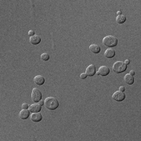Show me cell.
Masks as SVG:
<instances>
[{
	"label": "cell",
	"instance_id": "obj_10",
	"mask_svg": "<svg viewBox=\"0 0 141 141\" xmlns=\"http://www.w3.org/2000/svg\"><path fill=\"white\" fill-rule=\"evenodd\" d=\"M42 118H43V116L39 112L32 113V115H31V119L34 122H39L42 120Z\"/></svg>",
	"mask_w": 141,
	"mask_h": 141
},
{
	"label": "cell",
	"instance_id": "obj_21",
	"mask_svg": "<svg viewBox=\"0 0 141 141\" xmlns=\"http://www.w3.org/2000/svg\"><path fill=\"white\" fill-rule=\"evenodd\" d=\"M125 90V88L124 86H120V88H119V91H121V92H124Z\"/></svg>",
	"mask_w": 141,
	"mask_h": 141
},
{
	"label": "cell",
	"instance_id": "obj_16",
	"mask_svg": "<svg viewBox=\"0 0 141 141\" xmlns=\"http://www.w3.org/2000/svg\"><path fill=\"white\" fill-rule=\"evenodd\" d=\"M125 21H126V17H125V15H122V14L117 15V17H116V21H117V23H125Z\"/></svg>",
	"mask_w": 141,
	"mask_h": 141
},
{
	"label": "cell",
	"instance_id": "obj_15",
	"mask_svg": "<svg viewBox=\"0 0 141 141\" xmlns=\"http://www.w3.org/2000/svg\"><path fill=\"white\" fill-rule=\"evenodd\" d=\"M90 50L93 53H99L100 52V47L96 44H92L90 46Z\"/></svg>",
	"mask_w": 141,
	"mask_h": 141
},
{
	"label": "cell",
	"instance_id": "obj_8",
	"mask_svg": "<svg viewBox=\"0 0 141 141\" xmlns=\"http://www.w3.org/2000/svg\"><path fill=\"white\" fill-rule=\"evenodd\" d=\"M99 73V75L101 76H107L110 73V69L107 66H101L100 67L99 70L97 71Z\"/></svg>",
	"mask_w": 141,
	"mask_h": 141
},
{
	"label": "cell",
	"instance_id": "obj_9",
	"mask_svg": "<svg viewBox=\"0 0 141 141\" xmlns=\"http://www.w3.org/2000/svg\"><path fill=\"white\" fill-rule=\"evenodd\" d=\"M124 82L128 85H132L134 83V77L129 74H127L124 77Z\"/></svg>",
	"mask_w": 141,
	"mask_h": 141
},
{
	"label": "cell",
	"instance_id": "obj_5",
	"mask_svg": "<svg viewBox=\"0 0 141 141\" xmlns=\"http://www.w3.org/2000/svg\"><path fill=\"white\" fill-rule=\"evenodd\" d=\"M112 98H113V100H115L117 101V102H121V101H122V100H125V95L124 94L123 92L117 91V92H115V93L113 94Z\"/></svg>",
	"mask_w": 141,
	"mask_h": 141
},
{
	"label": "cell",
	"instance_id": "obj_20",
	"mask_svg": "<svg viewBox=\"0 0 141 141\" xmlns=\"http://www.w3.org/2000/svg\"><path fill=\"white\" fill-rule=\"evenodd\" d=\"M34 34H35L34 31H28V35H29L30 36H33V35H35Z\"/></svg>",
	"mask_w": 141,
	"mask_h": 141
},
{
	"label": "cell",
	"instance_id": "obj_2",
	"mask_svg": "<svg viewBox=\"0 0 141 141\" xmlns=\"http://www.w3.org/2000/svg\"><path fill=\"white\" fill-rule=\"evenodd\" d=\"M103 44L105 46L107 47H115L117 46V39L116 37L113 35H107L103 39Z\"/></svg>",
	"mask_w": 141,
	"mask_h": 141
},
{
	"label": "cell",
	"instance_id": "obj_17",
	"mask_svg": "<svg viewBox=\"0 0 141 141\" xmlns=\"http://www.w3.org/2000/svg\"><path fill=\"white\" fill-rule=\"evenodd\" d=\"M41 59L43 60H44V61H46V60H48L49 59V55L48 53H43L41 55Z\"/></svg>",
	"mask_w": 141,
	"mask_h": 141
},
{
	"label": "cell",
	"instance_id": "obj_19",
	"mask_svg": "<svg viewBox=\"0 0 141 141\" xmlns=\"http://www.w3.org/2000/svg\"><path fill=\"white\" fill-rule=\"evenodd\" d=\"M86 77H87V74H86V73H82V74H81V75H80V78H81L82 79H85V78H86Z\"/></svg>",
	"mask_w": 141,
	"mask_h": 141
},
{
	"label": "cell",
	"instance_id": "obj_25",
	"mask_svg": "<svg viewBox=\"0 0 141 141\" xmlns=\"http://www.w3.org/2000/svg\"><path fill=\"white\" fill-rule=\"evenodd\" d=\"M117 14H118V15H121V11H118V12H117Z\"/></svg>",
	"mask_w": 141,
	"mask_h": 141
},
{
	"label": "cell",
	"instance_id": "obj_18",
	"mask_svg": "<svg viewBox=\"0 0 141 141\" xmlns=\"http://www.w3.org/2000/svg\"><path fill=\"white\" fill-rule=\"evenodd\" d=\"M21 107H22L23 109H27V108H29V106H28V104H27L24 103V104H22Z\"/></svg>",
	"mask_w": 141,
	"mask_h": 141
},
{
	"label": "cell",
	"instance_id": "obj_12",
	"mask_svg": "<svg viewBox=\"0 0 141 141\" xmlns=\"http://www.w3.org/2000/svg\"><path fill=\"white\" fill-rule=\"evenodd\" d=\"M34 82L39 86H42L45 82V78L42 75H37L34 78Z\"/></svg>",
	"mask_w": 141,
	"mask_h": 141
},
{
	"label": "cell",
	"instance_id": "obj_14",
	"mask_svg": "<svg viewBox=\"0 0 141 141\" xmlns=\"http://www.w3.org/2000/svg\"><path fill=\"white\" fill-rule=\"evenodd\" d=\"M29 115H30V111L27 110V109H23V110L21 111L19 117L23 120H25L29 117Z\"/></svg>",
	"mask_w": 141,
	"mask_h": 141
},
{
	"label": "cell",
	"instance_id": "obj_24",
	"mask_svg": "<svg viewBox=\"0 0 141 141\" xmlns=\"http://www.w3.org/2000/svg\"><path fill=\"white\" fill-rule=\"evenodd\" d=\"M129 62H130V61H129V60H125V61L124 63H125V64L127 65V64H129Z\"/></svg>",
	"mask_w": 141,
	"mask_h": 141
},
{
	"label": "cell",
	"instance_id": "obj_11",
	"mask_svg": "<svg viewBox=\"0 0 141 141\" xmlns=\"http://www.w3.org/2000/svg\"><path fill=\"white\" fill-rule=\"evenodd\" d=\"M41 42V38L39 35H33L30 38V43L32 45H38Z\"/></svg>",
	"mask_w": 141,
	"mask_h": 141
},
{
	"label": "cell",
	"instance_id": "obj_13",
	"mask_svg": "<svg viewBox=\"0 0 141 141\" xmlns=\"http://www.w3.org/2000/svg\"><path fill=\"white\" fill-rule=\"evenodd\" d=\"M104 56L107 58H112V57H114L115 56V51L111 48L107 49L104 53Z\"/></svg>",
	"mask_w": 141,
	"mask_h": 141
},
{
	"label": "cell",
	"instance_id": "obj_7",
	"mask_svg": "<svg viewBox=\"0 0 141 141\" xmlns=\"http://www.w3.org/2000/svg\"><path fill=\"white\" fill-rule=\"evenodd\" d=\"M86 74H87V76L92 77L96 74V67L93 64H90V66H88L86 69Z\"/></svg>",
	"mask_w": 141,
	"mask_h": 141
},
{
	"label": "cell",
	"instance_id": "obj_4",
	"mask_svg": "<svg viewBox=\"0 0 141 141\" xmlns=\"http://www.w3.org/2000/svg\"><path fill=\"white\" fill-rule=\"evenodd\" d=\"M31 100L33 102H39L42 100V93L37 88H34L31 92Z\"/></svg>",
	"mask_w": 141,
	"mask_h": 141
},
{
	"label": "cell",
	"instance_id": "obj_3",
	"mask_svg": "<svg viewBox=\"0 0 141 141\" xmlns=\"http://www.w3.org/2000/svg\"><path fill=\"white\" fill-rule=\"evenodd\" d=\"M126 68H127V65L122 61H116L112 67V70L117 74L124 72L126 70Z\"/></svg>",
	"mask_w": 141,
	"mask_h": 141
},
{
	"label": "cell",
	"instance_id": "obj_23",
	"mask_svg": "<svg viewBox=\"0 0 141 141\" xmlns=\"http://www.w3.org/2000/svg\"><path fill=\"white\" fill-rule=\"evenodd\" d=\"M129 74H131V75H133H133L135 74V71H134V70H131V71H130V73H129Z\"/></svg>",
	"mask_w": 141,
	"mask_h": 141
},
{
	"label": "cell",
	"instance_id": "obj_22",
	"mask_svg": "<svg viewBox=\"0 0 141 141\" xmlns=\"http://www.w3.org/2000/svg\"><path fill=\"white\" fill-rule=\"evenodd\" d=\"M39 104H40L41 106H43V104H45V102H44L43 100H40V101L39 102Z\"/></svg>",
	"mask_w": 141,
	"mask_h": 141
},
{
	"label": "cell",
	"instance_id": "obj_6",
	"mask_svg": "<svg viewBox=\"0 0 141 141\" xmlns=\"http://www.w3.org/2000/svg\"><path fill=\"white\" fill-rule=\"evenodd\" d=\"M42 109V106L39 104H31V106H29V111L31 113H36V112H39Z\"/></svg>",
	"mask_w": 141,
	"mask_h": 141
},
{
	"label": "cell",
	"instance_id": "obj_1",
	"mask_svg": "<svg viewBox=\"0 0 141 141\" xmlns=\"http://www.w3.org/2000/svg\"><path fill=\"white\" fill-rule=\"evenodd\" d=\"M45 105L49 110H55L59 106V102L57 100V98L53 97V96H49L47 97L45 100Z\"/></svg>",
	"mask_w": 141,
	"mask_h": 141
}]
</instances>
